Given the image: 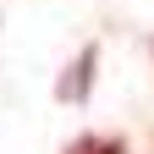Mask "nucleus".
<instances>
[{
	"label": "nucleus",
	"mask_w": 154,
	"mask_h": 154,
	"mask_svg": "<svg viewBox=\"0 0 154 154\" xmlns=\"http://www.w3.org/2000/svg\"><path fill=\"white\" fill-rule=\"evenodd\" d=\"M94 61H99V44H83V50H77V61L66 66V77L55 83V94H61L66 105H83V99H88V83H94Z\"/></svg>",
	"instance_id": "obj_1"
},
{
	"label": "nucleus",
	"mask_w": 154,
	"mask_h": 154,
	"mask_svg": "<svg viewBox=\"0 0 154 154\" xmlns=\"http://www.w3.org/2000/svg\"><path fill=\"white\" fill-rule=\"evenodd\" d=\"M72 154H127V143L121 138H77Z\"/></svg>",
	"instance_id": "obj_2"
},
{
	"label": "nucleus",
	"mask_w": 154,
	"mask_h": 154,
	"mask_svg": "<svg viewBox=\"0 0 154 154\" xmlns=\"http://www.w3.org/2000/svg\"><path fill=\"white\" fill-rule=\"evenodd\" d=\"M149 50H154V38H149Z\"/></svg>",
	"instance_id": "obj_3"
}]
</instances>
